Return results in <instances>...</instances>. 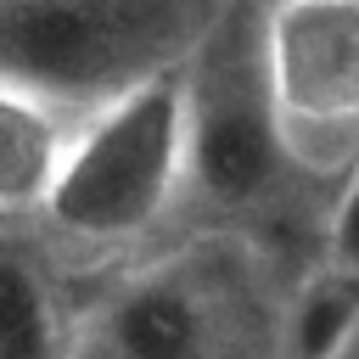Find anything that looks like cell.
Listing matches in <instances>:
<instances>
[{
	"instance_id": "1",
	"label": "cell",
	"mask_w": 359,
	"mask_h": 359,
	"mask_svg": "<svg viewBox=\"0 0 359 359\" xmlns=\"http://www.w3.org/2000/svg\"><path fill=\"white\" fill-rule=\"evenodd\" d=\"M286 286L252 236H208L129 275L73 359H280Z\"/></svg>"
},
{
	"instance_id": "2",
	"label": "cell",
	"mask_w": 359,
	"mask_h": 359,
	"mask_svg": "<svg viewBox=\"0 0 359 359\" xmlns=\"http://www.w3.org/2000/svg\"><path fill=\"white\" fill-rule=\"evenodd\" d=\"M213 11L196 0H0V84L90 123L180 73Z\"/></svg>"
},
{
	"instance_id": "3",
	"label": "cell",
	"mask_w": 359,
	"mask_h": 359,
	"mask_svg": "<svg viewBox=\"0 0 359 359\" xmlns=\"http://www.w3.org/2000/svg\"><path fill=\"white\" fill-rule=\"evenodd\" d=\"M185 191L219 213H264L303 174L269 84V6H219L180 67Z\"/></svg>"
},
{
	"instance_id": "4",
	"label": "cell",
	"mask_w": 359,
	"mask_h": 359,
	"mask_svg": "<svg viewBox=\"0 0 359 359\" xmlns=\"http://www.w3.org/2000/svg\"><path fill=\"white\" fill-rule=\"evenodd\" d=\"M185 191V101L180 73L79 123L45 219L90 247L146 236Z\"/></svg>"
},
{
	"instance_id": "5",
	"label": "cell",
	"mask_w": 359,
	"mask_h": 359,
	"mask_svg": "<svg viewBox=\"0 0 359 359\" xmlns=\"http://www.w3.org/2000/svg\"><path fill=\"white\" fill-rule=\"evenodd\" d=\"M269 84L303 174L359 163V0L269 6Z\"/></svg>"
},
{
	"instance_id": "6",
	"label": "cell",
	"mask_w": 359,
	"mask_h": 359,
	"mask_svg": "<svg viewBox=\"0 0 359 359\" xmlns=\"http://www.w3.org/2000/svg\"><path fill=\"white\" fill-rule=\"evenodd\" d=\"M79 123L0 84V213H45Z\"/></svg>"
},
{
	"instance_id": "7",
	"label": "cell",
	"mask_w": 359,
	"mask_h": 359,
	"mask_svg": "<svg viewBox=\"0 0 359 359\" xmlns=\"http://www.w3.org/2000/svg\"><path fill=\"white\" fill-rule=\"evenodd\" d=\"M359 331V280L337 269H303L280 309V359H342Z\"/></svg>"
},
{
	"instance_id": "8",
	"label": "cell",
	"mask_w": 359,
	"mask_h": 359,
	"mask_svg": "<svg viewBox=\"0 0 359 359\" xmlns=\"http://www.w3.org/2000/svg\"><path fill=\"white\" fill-rule=\"evenodd\" d=\"M0 359H73L50 292L22 258H0Z\"/></svg>"
},
{
	"instance_id": "9",
	"label": "cell",
	"mask_w": 359,
	"mask_h": 359,
	"mask_svg": "<svg viewBox=\"0 0 359 359\" xmlns=\"http://www.w3.org/2000/svg\"><path fill=\"white\" fill-rule=\"evenodd\" d=\"M325 269L359 280V163L342 174L337 196H331V213H325Z\"/></svg>"
}]
</instances>
